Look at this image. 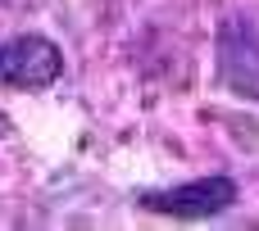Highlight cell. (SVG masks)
Masks as SVG:
<instances>
[{"mask_svg":"<svg viewBox=\"0 0 259 231\" xmlns=\"http://www.w3.org/2000/svg\"><path fill=\"white\" fill-rule=\"evenodd\" d=\"M137 204L146 213H159V218L200 222V218H214V213L237 204V182L232 177H200V182H187L173 191H137Z\"/></svg>","mask_w":259,"mask_h":231,"instance_id":"obj_1","label":"cell"},{"mask_svg":"<svg viewBox=\"0 0 259 231\" xmlns=\"http://www.w3.org/2000/svg\"><path fill=\"white\" fill-rule=\"evenodd\" d=\"M64 73V50L50 41V36H14V41H0V86H14V91H46L55 86Z\"/></svg>","mask_w":259,"mask_h":231,"instance_id":"obj_2","label":"cell"},{"mask_svg":"<svg viewBox=\"0 0 259 231\" xmlns=\"http://www.w3.org/2000/svg\"><path fill=\"white\" fill-rule=\"evenodd\" d=\"M219 77L237 95L259 100V27L241 14L219 27Z\"/></svg>","mask_w":259,"mask_h":231,"instance_id":"obj_3","label":"cell"}]
</instances>
